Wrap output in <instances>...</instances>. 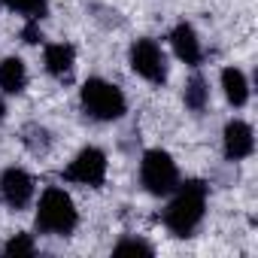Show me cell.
I'll return each mask as SVG.
<instances>
[{
	"label": "cell",
	"mask_w": 258,
	"mask_h": 258,
	"mask_svg": "<svg viewBox=\"0 0 258 258\" xmlns=\"http://www.w3.org/2000/svg\"><path fill=\"white\" fill-rule=\"evenodd\" d=\"M207 195L210 188L201 179H179V185L167 195L170 204L164 207V225L173 237H191L198 231L207 213Z\"/></svg>",
	"instance_id": "cell-1"
},
{
	"label": "cell",
	"mask_w": 258,
	"mask_h": 258,
	"mask_svg": "<svg viewBox=\"0 0 258 258\" xmlns=\"http://www.w3.org/2000/svg\"><path fill=\"white\" fill-rule=\"evenodd\" d=\"M37 231L40 234H49V237H70L79 225V210L73 204V198L58 188V185H49L40 201H37Z\"/></svg>",
	"instance_id": "cell-2"
},
{
	"label": "cell",
	"mask_w": 258,
	"mask_h": 258,
	"mask_svg": "<svg viewBox=\"0 0 258 258\" xmlns=\"http://www.w3.org/2000/svg\"><path fill=\"white\" fill-rule=\"evenodd\" d=\"M79 103H82V109H85L88 118L106 121V124L124 118V112H127V97H124V91H121L115 82L103 79V76H91V79L82 82V88H79Z\"/></svg>",
	"instance_id": "cell-3"
},
{
	"label": "cell",
	"mask_w": 258,
	"mask_h": 258,
	"mask_svg": "<svg viewBox=\"0 0 258 258\" xmlns=\"http://www.w3.org/2000/svg\"><path fill=\"white\" fill-rule=\"evenodd\" d=\"M140 182L152 198H167L179 185V167L170 152L146 149L140 158Z\"/></svg>",
	"instance_id": "cell-4"
},
{
	"label": "cell",
	"mask_w": 258,
	"mask_h": 258,
	"mask_svg": "<svg viewBox=\"0 0 258 258\" xmlns=\"http://www.w3.org/2000/svg\"><path fill=\"white\" fill-rule=\"evenodd\" d=\"M106 170H109L106 152L97 149V146H85L73 155V161L61 170V176H64V182H73V185L100 188L106 182Z\"/></svg>",
	"instance_id": "cell-5"
},
{
	"label": "cell",
	"mask_w": 258,
	"mask_h": 258,
	"mask_svg": "<svg viewBox=\"0 0 258 258\" xmlns=\"http://www.w3.org/2000/svg\"><path fill=\"white\" fill-rule=\"evenodd\" d=\"M127 64H131V70L140 79H146L152 85H164V79H167V55L149 37H140V40L131 43V49H127Z\"/></svg>",
	"instance_id": "cell-6"
},
{
	"label": "cell",
	"mask_w": 258,
	"mask_h": 258,
	"mask_svg": "<svg viewBox=\"0 0 258 258\" xmlns=\"http://www.w3.org/2000/svg\"><path fill=\"white\" fill-rule=\"evenodd\" d=\"M34 195H37V182L25 167H7L0 173V201H4L10 210L19 213V210L31 207Z\"/></svg>",
	"instance_id": "cell-7"
},
{
	"label": "cell",
	"mask_w": 258,
	"mask_h": 258,
	"mask_svg": "<svg viewBox=\"0 0 258 258\" xmlns=\"http://www.w3.org/2000/svg\"><path fill=\"white\" fill-rule=\"evenodd\" d=\"M222 152L228 161H246L255 152V131L243 118H231L222 131Z\"/></svg>",
	"instance_id": "cell-8"
},
{
	"label": "cell",
	"mask_w": 258,
	"mask_h": 258,
	"mask_svg": "<svg viewBox=\"0 0 258 258\" xmlns=\"http://www.w3.org/2000/svg\"><path fill=\"white\" fill-rule=\"evenodd\" d=\"M170 46H173V55H176L182 64L201 67V61H204V46H201L198 31H195L188 22H179V25L170 31Z\"/></svg>",
	"instance_id": "cell-9"
},
{
	"label": "cell",
	"mask_w": 258,
	"mask_h": 258,
	"mask_svg": "<svg viewBox=\"0 0 258 258\" xmlns=\"http://www.w3.org/2000/svg\"><path fill=\"white\" fill-rule=\"evenodd\" d=\"M43 67L49 76L67 82L73 76V67H76V49L70 43H49L43 49Z\"/></svg>",
	"instance_id": "cell-10"
},
{
	"label": "cell",
	"mask_w": 258,
	"mask_h": 258,
	"mask_svg": "<svg viewBox=\"0 0 258 258\" xmlns=\"http://www.w3.org/2000/svg\"><path fill=\"white\" fill-rule=\"evenodd\" d=\"M222 91H225V100L234 106V109H243L249 103V79L240 67H225L222 70Z\"/></svg>",
	"instance_id": "cell-11"
},
{
	"label": "cell",
	"mask_w": 258,
	"mask_h": 258,
	"mask_svg": "<svg viewBox=\"0 0 258 258\" xmlns=\"http://www.w3.org/2000/svg\"><path fill=\"white\" fill-rule=\"evenodd\" d=\"M28 88V67L22 58L10 55L0 61V91L4 94H22Z\"/></svg>",
	"instance_id": "cell-12"
},
{
	"label": "cell",
	"mask_w": 258,
	"mask_h": 258,
	"mask_svg": "<svg viewBox=\"0 0 258 258\" xmlns=\"http://www.w3.org/2000/svg\"><path fill=\"white\" fill-rule=\"evenodd\" d=\"M182 103L191 112H204L210 106V82L201 73H191L185 79V85H182Z\"/></svg>",
	"instance_id": "cell-13"
},
{
	"label": "cell",
	"mask_w": 258,
	"mask_h": 258,
	"mask_svg": "<svg viewBox=\"0 0 258 258\" xmlns=\"http://www.w3.org/2000/svg\"><path fill=\"white\" fill-rule=\"evenodd\" d=\"M0 7L22 16L25 22H43L49 16V0H0Z\"/></svg>",
	"instance_id": "cell-14"
},
{
	"label": "cell",
	"mask_w": 258,
	"mask_h": 258,
	"mask_svg": "<svg viewBox=\"0 0 258 258\" xmlns=\"http://www.w3.org/2000/svg\"><path fill=\"white\" fill-rule=\"evenodd\" d=\"M22 143L28 146L31 155H46L52 149V134H49V127H43L40 121H31L22 127Z\"/></svg>",
	"instance_id": "cell-15"
},
{
	"label": "cell",
	"mask_w": 258,
	"mask_h": 258,
	"mask_svg": "<svg viewBox=\"0 0 258 258\" xmlns=\"http://www.w3.org/2000/svg\"><path fill=\"white\" fill-rule=\"evenodd\" d=\"M37 252V243H34V237L31 234H13L7 243H4V255H16V258H22V255H34Z\"/></svg>",
	"instance_id": "cell-16"
},
{
	"label": "cell",
	"mask_w": 258,
	"mask_h": 258,
	"mask_svg": "<svg viewBox=\"0 0 258 258\" xmlns=\"http://www.w3.org/2000/svg\"><path fill=\"white\" fill-rule=\"evenodd\" d=\"M112 252H115V255H127V252L152 255L155 249H152V243H146V240H140V237H124V240H118V243L112 246Z\"/></svg>",
	"instance_id": "cell-17"
},
{
	"label": "cell",
	"mask_w": 258,
	"mask_h": 258,
	"mask_svg": "<svg viewBox=\"0 0 258 258\" xmlns=\"http://www.w3.org/2000/svg\"><path fill=\"white\" fill-rule=\"evenodd\" d=\"M22 40H25L28 46H37V43H43L40 22H25V28H22Z\"/></svg>",
	"instance_id": "cell-18"
},
{
	"label": "cell",
	"mask_w": 258,
	"mask_h": 258,
	"mask_svg": "<svg viewBox=\"0 0 258 258\" xmlns=\"http://www.w3.org/2000/svg\"><path fill=\"white\" fill-rule=\"evenodd\" d=\"M7 118V100H4V94H0V121Z\"/></svg>",
	"instance_id": "cell-19"
}]
</instances>
